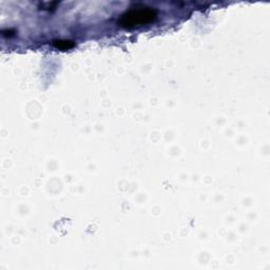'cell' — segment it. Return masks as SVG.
Here are the masks:
<instances>
[{
    "instance_id": "6da1fadb",
    "label": "cell",
    "mask_w": 270,
    "mask_h": 270,
    "mask_svg": "<svg viewBox=\"0 0 270 270\" xmlns=\"http://www.w3.org/2000/svg\"><path fill=\"white\" fill-rule=\"evenodd\" d=\"M156 17V11L150 7H141L138 10H131L124 14L119 25L124 28H134L149 24Z\"/></svg>"
},
{
    "instance_id": "7a4b0ae2",
    "label": "cell",
    "mask_w": 270,
    "mask_h": 270,
    "mask_svg": "<svg viewBox=\"0 0 270 270\" xmlns=\"http://www.w3.org/2000/svg\"><path fill=\"white\" fill-rule=\"evenodd\" d=\"M54 46L59 50H69L74 44L71 41H54Z\"/></svg>"
}]
</instances>
